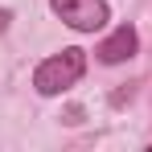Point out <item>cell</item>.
I'll return each instance as SVG.
<instances>
[{
  "label": "cell",
  "instance_id": "cell-1",
  "mask_svg": "<svg viewBox=\"0 0 152 152\" xmlns=\"http://www.w3.org/2000/svg\"><path fill=\"white\" fill-rule=\"evenodd\" d=\"M82 70H86V53L70 45V50L45 58V62L33 70V86H37L41 95H62V91H70L78 78H82Z\"/></svg>",
  "mask_w": 152,
  "mask_h": 152
},
{
  "label": "cell",
  "instance_id": "cell-2",
  "mask_svg": "<svg viewBox=\"0 0 152 152\" xmlns=\"http://www.w3.org/2000/svg\"><path fill=\"white\" fill-rule=\"evenodd\" d=\"M50 8L78 33H95L107 25V4L103 0H50Z\"/></svg>",
  "mask_w": 152,
  "mask_h": 152
},
{
  "label": "cell",
  "instance_id": "cell-3",
  "mask_svg": "<svg viewBox=\"0 0 152 152\" xmlns=\"http://www.w3.org/2000/svg\"><path fill=\"white\" fill-rule=\"evenodd\" d=\"M95 53H99V62H107V66H115V62L132 58V53H136V29H132V25H119Z\"/></svg>",
  "mask_w": 152,
  "mask_h": 152
},
{
  "label": "cell",
  "instance_id": "cell-4",
  "mask_svg": "<svg viewBox=\"0 0 152 152\" xmlns=\"http://www.w3.org/2000/svg\"><path fill=\"white\" fill-rule=\"evenodd\" d=\"M8 21H12V12H8V8H0V33L8 29Z\"/></svg>",
  "mask_w": 152,
  "mask_h": 152
}]
</instances>
